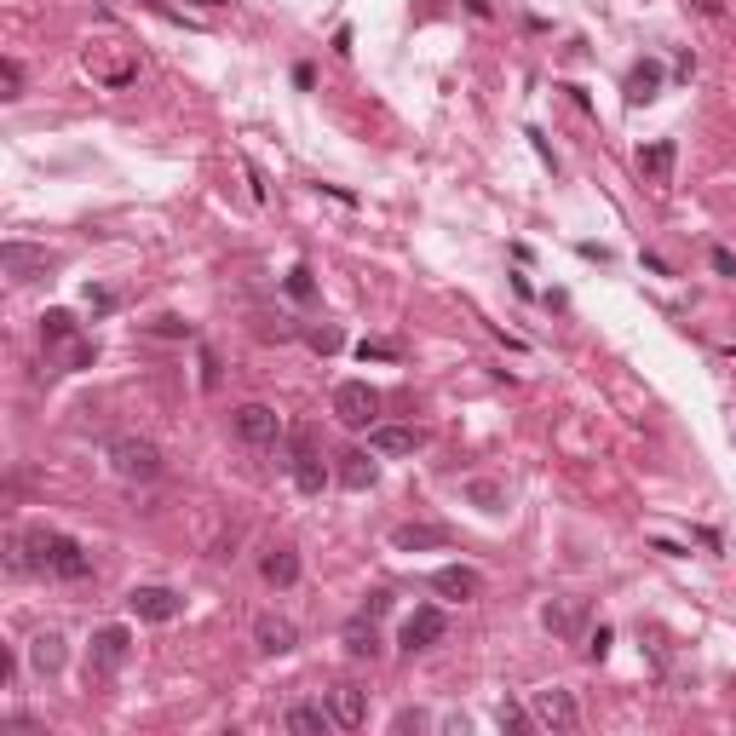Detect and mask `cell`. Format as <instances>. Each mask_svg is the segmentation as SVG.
I'll return each mask as SVG.
<instances>
[{"instance_id":"cell-22","label":"cell","mask_w":736,"mask_h":736,"mask_svg":"<svg viewBox=\"0 0 736 736\" xmlns=\"http://www.w3.org/2000/svg\"><path fill=\"white\" fill-rule=\"evenodd\" d=\"M259 575H265L271 587H294L299 581V552L294 547H271L265 552V564H259Z\"/></svg>"},{"instance_id":"cell-8","label":"cell","mask_w":736,"mask_h":736,"mask_svg":"<svg viewBox=\"0 0 736 736\" xmlns=\"http://www.w3.org/2000/svg\"><path fill=\"white\" fill-rule=\"evenodd\" d=\"M127 610H133L138 621H179L184 616V598L173 593V587H150V581H144V587L127 593Z\"/></svg>"},{"instance_id":"cell-30","label":"cell","mask_w":736,"mask_h":736,"mask_svg":"<svg viewBox=\"0 0 736 736\" xmlns=\"http://www.w3.org/2000/svg\"><path fill=\"white\" fill-rule=\"evenodd\" d=\"M357 357H363V363H368V357H380V363H391V357H403V351H397L391 340H363V345H357Z\"/></svg>"},{"instance_id":"cell-18","label":"cell","mask_w":736,"mask_h":736,"mask_svg":"<svg viewBox=\"0 0 736 736\" xmlns=\"http://www.w3.org/2000/svg\"><path fill=\"white\" fill-rule=\"evenodd\" d=\"M662 75L667 69L656 64V58H639V64L627 69V104H650V98L662 92Z\"/></svg>"},{"instance_id":"cell-4","label":"cell","mask_w":736,"mask_h":736,"mask_svg":"<svg viewBox=\"0 0 736 736\" xmlns=\"http://www.w3.org/2000/svg\"><path fill=\"white\" fill-rule=\"evenodd\" d=\"M334 414H340V426H351V432L380 426V391L368 386V380H345V386H334Z\"/></svg>"},{"instance_id":"cell-24","label":"cell","mask_w":736,"mask_h":736,"mask_svg":"<svg viewBox=\"0 0 736 736\" xmlns=\"http://www.w3.org/2000/svg\"><path fill=\"white\" fill-rule=\"evenodd\" d=\"M581 616H587L581 604H547V610H541L547 633H558V639H575V633H581Z\"/></svg>"},{"instance_id":"cell-12","label":"cell","mask_w":736,"mask_h":736,"mask_svg":"<svg viewBox=\"0 0 736 736\" xmlns=\"http://www.w3.org/2000/svg\"><path fill=\"white\" fill-rule=\"evenodd\" d=\"M253 644H259L265 656H288V650L299 644V627L288 616H259L253 621Z\"/></svg>"},{"instance_id":"cell-21","label":"cell","mask_w":736,"mask_h":736,"mask_svg":"<svg viewBox=\"0 0 736 736\" xmlns=\"http://www.w3.org/2000/svg\"><path fill=\"white\" fill-rule=\"evenodd\" d=\"M340 483L345 489H374V483H380V466H374L363 449H345L340 455Z\"/></svg>"},{"instance_id":"cell-15","label":"cell","mask_w":736,"mask_h":736,"mask_svg":"<svg viewBox=\"0 0 736 736\" xmlns=\"http://www.w3.org/2000/svg\"><path fill=\"white\" fill-rule=\"evenodd\" d=\"M328 713H334V725L340 731H363V719H368V696L357 685H340L334 696H328Z\"/></svg>"},{"instance_id":"cell-13","label":"cell","mask_w":736,"mask_h":736,"mask_svg":"<svg viewBox=\"0 0 736 736\" xmlns=\"http://www.w3.org/2000/svg\"><path fill=\"white\" fill-rule=\"evenodd\" d=\"M420 443H426L420 426H368V449L374 455H414Z\"/></svg>"},{"instance_id":"cell-11","label":"cell","mask_w":736,"mask_h":736,"mask_svg":"<svg viewBox=\"0 0 736 736\" xmlns=\"http://www.w3.org/2000/svg\"><path fill=\"white\" fill-rule=\"evenodd\" d=\"M443 633H449V616H443L437 604H420V610L403 621V650H409V656H414V650H432Z\"/></svg>"},{"instance_id":"cell-23","label":"cell","mask_w":736,"mask_h":736,"mask_svg":"<svg viewBox=\"0 0 736 736\" xmlns=\"http://www.w3.org/2000/svg\"><path fill=\"white\" fill-rule=\"evenodd\" d=\"M345 650L351 656H380V627H374V616H357V621H345Z\"/></svg>"},{"instance_id":"cell-2","label":"cell","mask_w":736,"mask_h":736,"mask_svg":"<svg viewBox=\"0 0 736 736\" xmlns=\"http://www.w3.org/2000/svg\"><path fill=\"white\" fill-rule=\"evenodd\" d=\"M110 466H115V478H127V483H156L161 478V449L150 437H115Z\"/></svg>"},{"instance_id":"cell-26","label":"cell","mask_w":736,"mask_h":736,"mask_svg":"<svg viewBox=\"0 0 736 736\" xmlns=\"http://www.w3.org/2000/svg\"><path fill=\"white\" fill-rule=\"evenodd\" d=\"M41 340H46V345H69V340H75V317L52 305V311L41 317Z\"/></svg>"},{"instance_id":"cell-9","label":"cell","mask_w":736,"mask_h":736,"mask_svg":"<svg viewBox=\"0 0 736 736\" xmlns=\"http://www.w3.org/2000/svg\"><path fill=\"white\" fill-rule=\"evenodd\" d=\"M236 437L253 443V449H265V443L282 437V420H276L271 403H242V409H236Z\"/></svg>"},{"instance_id":"cell-20","label":"cell","mask_w":736,"mask_h":736,"mask_svg":"<svg viewBox=\"0 0 736 736\" xmlns=\"http://www.w3.org/2000/svg\"><path fill=\"white\" fill-rule=\"evenodd\" d=\"M673 161H679V144H673V138H656V144H644V150H639V167L656 184L673 179Z\"/></svg>"},{"instance_id":"cell-25","label":"cell","mask_w":736,"mask_h":736,"mask_svg":"<svg viewBox=\"0 0 736 736\" xmlns=\"http://www.w3.org/2000/svg\"><path fill=\"white\" fill-rule=\"evenodd\" d=\"M466 501L478 506V512H501L506 489H501V483H489V478H472V483H466Z\"/></svg>"},{"instance_id":"cell-3","label":"cell","mask_w":736,"mask_h":736,"mask_svg":"<svg viewBox=\"0 0 736 736\" xmlns=\"http://www.w3.org/2000/svg\"><path fill=\"white\" fill-rule=\"evenodd\" d=\"M87 75L92 81H104V87H127L138 75V58H133V46H121V41H98V46H87Z\"/></svg>"},{"instance_id":"cell-29","label":"cell","mask_w":736,"mask_h":736,"mask_svg":"<svg viewBox=\"0 0 736 736\" xmlns=\"http://www.w3.org/2000/svg\"><path fill=\"white\" fill-rule=\"evenodd\" d=\"M288 294H294V299H311V294H317V282H311V271H305V265H294V271H288Z\"/></svg>"},{"instance_id":"cell-1","label":"cell","mask_w":736,"mask_h":736,"mask_svg":"<svg viewBox=\"0 0 736 736\" xmlns=\"http://www.w3.org/2000/svg\"><path fill=\"white\" fill-rule=\"evenodd\" d=\"M12 564L18 570H35V575H58V581H87L92 575V558L87 547L64 535V529H29L23 541H12Z\"/></svg>"},{"instance_id":"cell-34","label":"cell","mask_w":736,"mask_h":736,"mask_svg":"<svg viewBox=\"0 0 736 736\" xmlns=\"http://www.w3.org/2000/svg\"><path fill=\"white\" fill-rule=\"evenodd\" d=\"M92 363H98V345H87V340L69 345V368H92Z\"/></svg>"},{"instance_id":"cell-6","label":"cell","mask_w":736,"mask_h":736,"mask_svg":"<svg viewBox=\"0 0 736 736\" xmlns=\"http://www.w3.org/2000/svg\"><path fill=\"white\" fill-rule=\"evenodd\" d=\"M133 656V633L127 627H98L87 644V673H121Z\"/></svg>"},{"instance_id":"cell-16","label":"cell","mask_w":736,"mask_h":736,"mask_svg":"<svg viewBox=\"0 0 736 736\" xmlns=\"http://www.w3.org/2000/svg\"><path fill=\"white\" fill-rule=\"evenodd\" d=\"M432 587L443 598H460V604H466V598H478L483 593V575L478 570H466V564H443V570L432 575Z\"/></svg>"},{"instance_id":"cell-14","label":"cell","mask_w":736,"mask_h":736,"mask_svg":"<svg viewBox=\"0 0 736 736\" xmlns=\"http://www.w3.org/2000/svg\"><path fill=\"white\" fill-rule=\"evenodd\" d=\"M64 662H69V644H64V633H35V639H29V667H35L41 679L64 673Z\"/></svg>"},{"instance_id":"cell-33","label":"cell","mask_w":736,"mask_h":736,"mask_svg":"<svg viewBox=\"0 0 736 736\" xmlns=\"http://www.w3.org/2000/svg\"><path fill=\"white\" fill-rule=\"evenodd\" d=\"M150 334H161V340H179V334H190V328H184L179 317H156V322H150Z\"/></svg>"},{"instance_id":"cell-28","label":"cell","mask_w":736,"mask_h":736,"mask_svg":"<svg viewBox=\"0 0 736 736\" xmlns=\"http://www.w3.org/2000/svg\"><path fill=\"white\" fill-rule=\"evenodd\" d=\"M340 345H345V334L334 328V322H328V328H311V351H322V357H334Z\"/></svg>"},{"instance_id":"cell-7","label":"cell","mask_w":736,"mask_h":736,"mask_svg":"<svg viewBox=\"0 0 736 736\" xmlns=\"http://www.w3.org/2000/svg\"><path fill=\"white\" fill-rule=\"evenodd\" d=\"M529 719H535V725H547V731H558V736H570L575 725H581V708H575L570 690H535Z\"/></svg>"},{"instance_id":"cell-39","label":"cell","mask_w":736,"mask_h":736,"mask_svg":"<svg viewBox=\"0 0 736 736\" xmlns=\"http://www.w3.org/2000/svg\"><path fill=\"white\" fill-rule=\"evenodd\" d=\"M713 271H719V276H736V259H731V248H713Z\"/></svg>"},{"instance_id":"cell-5","label":"cell","mask_w":736,"mask_h":736,"mask_svg":"<svg viewBox=\"0 0 736 736\" xmlns=\"http://www.w3.org/2000/svg\"><path fill=\"white\" fill-rule=\"evenodd\" d=\"M288 466H294V483L305 489V495H322L328 478H334V472H328V460H322V449H317V432H311V426H299V432H294V460H288Z\"/></svg>"},{"instance_id":"cell-41","label":"cell","mask_w":736,"mask_h":736,"mask_svg":"<svg viewBox=\"0 0 736 736\" xmlns=\"http://www.w3.org/2000/svg\"><path fill=\"white\" fill-rule=\"evenodd\" d=\"M190 6H207V12H213V6H225V0H190Z\"/></svg>"},{"instance_id":"cell-17","label":"cell","mask_w":736,"mask_h":736,"mask_svg":"<svg viewBox=\"0 0 736 736\" xmlns=\"http://www.w3.org/2000/svg\"><path fill=\"white\" fill-rule=\"evenodd\" d=\"M282 725L294 736H328L334 731V713L322 708V702H294V708L282 713Z\"/></svg>"},{"instance_id":"cell-35","label":"cell","mask_w":736,"mask_h":736,"mask_svg":"<svg viewBox=\"0 0 736 736\" xmlns=\"http://www.w3.org/2000/svg\"><path fill=\"white\" fill-rule=\"evenodd\" d=\"M386 610H391V593H386V587H374V593H368V604H363V616H374V621H380Z\"/></svg>"},{"instance_id":"cell-19","label":"cell","mask_w":736,"mask_h":736,"mask_svg":"<svg viewBox=\"0 0 736 736\" xmlns=\"http://www.w3.org/2000/svg\"><path fill=\"white\" fill-rule=\"evenodd\" d=\"M391 547H397V552L449 547V529H437V524H397V529H391Z\"/></svg>"},{"instance_id":"cell-10","label":"cell","mask_w":736,"mask_h":736,"mask_svg":"<svg viewBox=\"0 0 736 736\" xmlns=\"http://www.w3.org/2000/svg\"><path fill=\"white\" fill-rule=\"evenodd\" d=\"M0 265H6L12 282H35V276H46L58 259H52L46 248H29V242H6V248H0Z\"/></svg>"},{"instance_id":"cell-40","label":"cell","mask_w":736,"mask_h":736,"mask_svg":"<svg viewBox=\"0 0 736 736\" xmlns=\"http://www.w3.org/2000/svg\"><path fill=\"white\" fill-rule=\"evenodd\" d=\"M144 6H150V12H161V18H173V6H167V0H144Z\"/></svg>"},{"instance_id":"cell-27","label":"cell","mask_w":736,"mask_h":736,"mask_svg":"<svg viewBox=\"0 0 736 736\" xmlns=\"http://www.w3.org/2000/svg\"><path fill=\"white\" fill-rule=\"evenodd\" d=\"M0 98H23V69H18V58H0Z\"/></svg>"},{"instance_id":"cell-32","label":"cell","mask_w":736,"mask_h":736,"mask_svg":"<svg viewBox=\"0 0 736 736\" xmlns=\"http://www.w3.org/2000/svg\"><path fill=\"white\" fill-rule=\"evenodd\" d=\"M426 725H432V719H426L420 708H403L397 719H391V731H426Z\"/></svg>"},{"instance_id":"cell-37","label":"cell","mask_w":736,"mask_h":736,"mask_svg":"<svg viewBox=\"0 0 736 736\" xmlns=\"http://www.w3.org/2000/svg\"><path fill=\"white\" fill-rule=\"evenodd\" d=\"M87 305L92 311H115V294L110 288H87Z\"/></svg>"},{"instance_id":"cell-36","label":"cell","mask_w":736,"mask_h":736,"mask_svg":"<svg viewBox=\"0 0 736 736\" xmlns=\"http://www.w3.org/2000/svg\"><path fill=\"white\" fill-rule=\"evenodd\" d=\"M202 386L207 391L219 386V357H213V351H202Z\"/></svg>"},{"instance_id":"cell-38","label":"cell","mask_w":736,"mask_h":736,"mask_svg":"<svg viewBox=\"0 0 736 736\" xmlns=\"http://www.w3.org/2000/svg\"><path fill=\"white\" fill-rule=\"evenodd\" d=\"M501 725H506V731H529V719H524V713H518V708H512V702H506V708H501Z\"/></svg>"},{"instance_id":"cell-31","label":"cell","mask_w":736,"mask_h":736,"mask_svg":"<svg viewBox=\"0 0 736 736\" xmlns=\"http://www.w3.org/2000/svg\"><path fill=\"white\" fill-rule=\"evenodd\" d=\"M610 644H616V633H610V627H598V633H587V656L604 662V656H610Z\"/></svg>"}]
</instances>
